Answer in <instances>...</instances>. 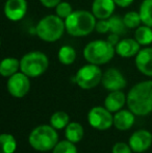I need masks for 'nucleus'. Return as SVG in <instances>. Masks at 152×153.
<instances>
[{
    "instance_id": "nucleus-1",
    "label": "nucleus",
    "mask_w": 152,
    "mask_h": 153,
    "mask_svg": "<svg viewBox=\"0 0 152 153\" xmlns=\"http://www.w3.org/2000/svg\"><path fill=\"white\" fill-rule=\"evenodd\" d=\"M128 108L136 116H147L152 111V80L136 83L127 94Z\"/></svg>"
},
{
    "instance_id": "nucleus-2",
    "label": "nucleus",
    "mask_w": 152,
    "mask_h": 153,
    "mask_svg": "<svg viewBox=\"0 0 152 153\" xmlns=\"http://www.w3.org/2000/svg\"><path fill=\"white\" fill-rule=\"evenodd\" d=\"M96 19L89 10H74L65 20L66 30L72 36H87L96 28Z\"/></svg>"
},
{
    "instance_id": "nucleus-3",
    "label": "nucleus",
    "mask_w": 152,
    "mask_h": 153,
    "mask_svg": "<svg viewBox=\"0 0 152 153\" xmlns=\"http://www.w3.org/2000/svg\"><path fill=\"white\" fill-rule=\"evenodd\" d=\"M66 30L65 20L57 15H48L42 18L36 26V33L44 42L53 43L63 36Z\"/></svg>"
},
{
    "instance_id": "nucleus-4",
    "label": "nucleus",
    "mask_w": 152,
    "mask_h": 153,
    "mask_svg": "<svg viewBox=\"0 0 152 153\" xmlns=\"http://www.w3.org/2000/svg\"><path fill=\"white\" fill-rule=\"evenodd\" d=\"M116 53V47L108 40H95L85 45L83 49V57L89 64L100 65L108 64L113 59Z\"/></svg>"
},
{
    "instance_id": "nucleus-5",
    "label": "nucleus",
    "mask_w": 152,
    "mask_h": 153,
    "mask_svg": "<svg viewBox=\"0 0 152 153\" xmlns=\"http://www.w3.org/2000/svg\"><path fill=\"white\" fill-rule=\"evenodd\" d=\"M29 145L37 151L46 152L53 150L59 143L56 129L51 125H40L36 127L28 137Z\"/></svg>"
},
{
    "instance_id": "nucleus-6",
    "label": "nucleus",
    "mask_w": 152,
    "mask_h": 153,
    "mask_svg": "<svg viewBox=\"0 0 152 153\" xmlns=\"http://www.w3.org/2000/svg\"><path fill=\"white\" fill-rule=\"evenodd\" d=\"M49 66L47 55L40 51H31L20 59V70L28 77H39L46 72Z\"/></svg>"
},
{
    "instance_id": "nucleus-7",
    "label": "nucleus",
    "mask_w": 152,
    "mask_h": 153,
    "mask_svg": "<svg viewBox=\"0 0 152 153\" xmlns=\"http://www.w3.org/2000/svg\"><path fill=\"white\" fill-rule=\"evenodd\" d=\"M102 73L99 66L87 64L82 66L75 75V82L80 89L91 90L97 87L102 80Z\"/></svg>"
},
{
    "instance_id": "nucleus-8",
    "label": "nucleus",
    "mask_w": 152,
    "mask_h": 153,
    "mask_svg": "<svg viewBox=\"0 0 152 153\" xmlns=\"http://www.w3.org/2000/svg\"><path fill=\"white\" fill-rule=\"evenodd\" d=\"M87 121L93 128L106 130L114 125V116L105 106H95L87 114Z\"/></svg>"
},
{
    "instance_id": "nucleus-9",
    "label": "nucleus",
    "mask_w": 152,
    "mask_h": 153,
    "mask_svg": "<svg viewBox=\"0 0 152 153\" xmlns=\"http://www.w3.org/2000/svg\"><path fill=\"white\" fill-rule=\"evenodd\" d=\"M30 89L29 77L23 72H17L16 74L8 77L7 80V91L13 97L22 98Z\"/></svg>"
},
{
    "instance_id": "nucleus-10",
    "label": "nucleus",
    "mask_w": 152,
    "mask_h": 153,
    "mask_svg": "<svg viewBox=\"0 0 152 153\" xmlns=\"http://www.w3.org/2000/svg\"><path fill=\"white\" fill-rule=\"evenodd\" d=\"M102 85L108 91H122L126 87V79L119 70L110 68L106 70L102 75Z\"/></svg>"
},
{
    "instance_id": "nucleus-11",
    "label": "nucleus",
    "mask_w": 152,
    "mask_h": 153,
    "mask_svg": "<svg viewBox=\"0 0 152 153\" xmlns=\"http://www.w3.org/2000/svg\"><path fill=\"white\" fill-rule=\"evenodd\" d=\"M27 13L26 0H6L4 4V15L8 20L17 22L24 18Z\"/></svg>"
},
{
    "instance_id": "nucleus-12",
    "label": "nucleus",
    "mask_w": 152,
    "mask_h": 153,
    "mask_svg": "<svg viewBox=\"0 0 152 153\" xmlns=\"http://www.w3.org/2000/svg\"><path fill=\"white\" fill-rule=\"evenodd\" d=\"M152 144V134L148 130L141 129L131 134L129 139V146L132 151L136 153L144 152L149 149Z\"/></svg>"
},
{
    "instance_id": "nucleus-13",
    "label": "nucleus",
    "mask_w": 152,
    "mask_h": 153,
    "mask_svg": "<svg viewBox=\"0 0 152 153\" xmlns=\"http://www.w3.org/2000/svg\"><path fill=\"white\" fill-rule=\"evenodd\" d=\"M115 0H94L92 4V13L98 20L108 19L113 16L116 7Z\"/></svg>"
},
{
    "instance_id": "nucleus-14",
    "label": "nucleus",
    "mask_w": 152,
    "mask_h": 153,
    "mask_svg": "<svg viewBox=\"0 0 152 153\" xmlns=\"http://www.w3.org/2000/svg\"><path fill=\"white\" fill-rule=\"evenodd\" d=\"M136 66L142 74L152 77V47L139 51L136 55Z\"/></svg>"
},
{
    "instance_id": "nucleus-15",
    "label": "nucleus",
    "mask_w": 152,
    "mask_h": 153,
    "mask_svg": "<svg viewBox=\"0 0 152 153\" xmlns=\"http://www.w3.org/2000/svg\"><path fill=\"white\" fill-rule=\"evenodd\" d=\"M141 50V45L138 43L136 39H124L120 40L118 45L116 46V53L119 56L129 59L136 56Z\"/></svg>"
},
{
    "instance_id": "nucleus-16",
    "label": "nucleus",
    "mask_w": 152,
    "mask_h": 153,
    "mask_svg": "<svg viewBox=\"0 0 152 153\" xmlns=\"http://www.w3.org/2000/svg\"><path fill=\"white\" fill-rule=\"evenodd\" d=\"M134 114L130 109H122L115 114L114 116V125L118 130H128L134 124Z\"/></svg>"
},
{
    "instance_id": "nucleus-17",
    "label": "nucleus",
    "mask_w": 152,
    "mask_h": 153,
    "mask_svg": "<svg viewBox=\"0 0 152 153\" xmlns=\"http://www.w3.org/2000/svg\"><path fill=\"white\" fill-rule=\"evenodd\" d=\"M127 102V96H125L122 91H113L106 96L104 100V106L110 113H117L121 111L122 107Z\"/></svg>"
},
{
    "instance_id": "nucleus-18",
    "label": "nucleus",
    "mask_w": 152,
    "mask_h": 153,
    "mask_svg": "<svg viewBox=\"0 0 152 153\" xmlns=\"http://www.w3.org/2000/svg\"><path fill=\"white\" fill-rule=\"evenodd\" d=\"M20 69V61L15 57H5L0 64V74L3 77H10Z\"/></svg>"
},
{
    "instance_id": "nucleus-19",
    "label": "nucleus",
    "mask_w": 152,
    "mask_h": 153,
    "mask_svg": "<svg viewBox=\"0 0 152 153\" xmlns=\"http://www.w3.org/2000/svg\"><path fill=\"white\" fill-rule=\"evenodd\" d=\"M65 135L72 143H78L83 137V127L78 122H70L65 128Z\"/></svg>"
},
{
    "instance_id": "nucleus-20",
    "label": "nucleus",
    "mask_w": 152,
    "mask_h": 153,
    "mask_svg": "<svg viewBox=\"0 0 152 153\" xmlns=\"http://www.w3.org/2000/svg\"><path fill=\"white\" fill-rule=\"evenodd\" d=\"M134 39L141 46H148L152 43V27L144 25L139 26L134 32Z\"/></svg>"
},
{
    "instance_id": "nucleus-21",
    "label": "nucleus",
    "mask_w": 152,
    "mask_h": 153,
    "mask_svg": "<svg viewBox=\"0 0 152 153\" xmlns=\"http://www.w3.org/2000/svg\"><path fill=\"white\" fill-rule=\"evenodd\" d=\"M57 57H59V61L62 64L68 66V65H71L75 62L76 51L73 47L69 46V45H65V46H62L59 48Z\"/></svg>"
},
{
    "instance_id": "nucleus-22",
    "label": "nucleus",
    "mask_w": 152,
    "mask_h": 153,
    "mask_svg": "<svg viewBox=\"0 0 152 153\" xmlns=\"http://www.w3.org/2000/svg\"><path fill=\"white\" fill-rule=\"evenodd\" d=\"M139 13L143 24L152 27V0H144L141 3Z\"/></svg>"
},
{
    "instance_id": "nucleus-23",
    "label": "nucleus",
    "mask_w": 152,
    "mask_h": 153,
    "mask_svg": "<svg viewBox=\"0 0 152 153\" xmlns=\"http://www.w3.org/2000/svg\"><path fill=\"white\" fill-rule=\"evenodd\" d=\"M69 123V116L65 111H56L50 118V125L56 130L66 128Z\"/></svg>"
},
{
    "instance_id": "nucleus-24",
    "label": "nucleus",
    "mask_w": 152,
    "mask_h": 153,
    "mask_svg": "<svg viewBox=\"0 0 152 153\" xmlns=\"http://www.w3.org/2000/svg\"><path fill=\"white\" fill-rule=\"evenodd\" d=\"M110 23V31L113 33H117L119 36H123L127 32V26L124 23V20L119 16H112L108 18Z\"/></svg>"
},
{
    "instance_id": "nucleus-25",
    "label": "nucleus",
    "mask_w": 152,
    "mask_h": 153,
    "mask_svg": "<svg viewBox=\"0 0 152 153\" xmlns=\"http://www.w3.org/2000/svg\"><path fill=\"white\" fill-rule=\"evenodd\" d=\"M2 150L1 153H14L17 149V141L12 134L3 133L0 135Z\"/></svg>"
},
{
    "instance_id": "nucleus-26",
    "label": "nucleus",
    "mask_w": 152,
    "mask_h": 153,
    "mask_svg": "<svg viewBox=\"0 0 152 153\" xmlns=\"http://www.w3.org/2000/svg\"><path fill=\"white\" fill-rule=\"evenodd\" d=\"M123 20L128 29H136L142 23L140 13L136 12H128L123 17Z\"/></svg>"
},
{
    "instance_id": "nucleus-27",
    "label": "nucleus",
    "mask_w": 152,
    "mask_h": 153,
    "mask_svg": "<svg viewBox=\"0 0 152 153\" xmlns=\"http://www.w3.org/2000/svg\"><path fill=\"white\" fill-rule=\"evenodd\" d=\"M52 153H77V149L74 143L70 142L69 140L61 141L53 148Z\"/></svg>"
},
{
    "instance_id": "nucleus-28",
    "label": "nucleus",
    "mask_w": 152,
    "mask_h": 153,
    "mask_svg": "<svg viewBox=\"0 0 152 153\" xmlns=\"http://www.w3.org/2000/svg\"><path fill=\"white\" fill-rule=\"evenodd\" d=\"M73 8L72 5L69 2L66 1H61L56 6H55V15H57L59 17H61L62 19L66 20L70 15L73 13Z\"/></svg>"
},
{
    "instance_id": "nucleus-29",
    "label": "nucleus",
    "mask_w": 152,
    "mask_h": 153,
    "mask_svg": "<svg viewBox=\"0 0 152 153\" xmlns=\"http://www.w3.org/2000/svg\"><path fill=\"white\" fill-rule=\"evenodd\" d=\"M112 151H113V153H131L132 149L129 145H127V144L119 142V143L115 144Z\"/></svg>"
},
{
    "instance_id": "nucleus-30",
    "label": "nucleus",
    "mask_w": 152,
    "mask_h": 153,
    "mask_svg": "<svg viewBox=\"0 0 152 153\" xmlns=\"http://www.w3.org/2000/svg\"><path fill=\"white\" fill-rule=\"evenodd\" d=\"M96 30L99 33H106L110 31V23H108V19H104V20H99L96 23Z\"/></svg>"
},
{
    "instance_id": "nucleus-31",
    "label": "nucleus",
    "mask_w": 152,
    "mask_h": 153,
    "mask_svg": "<svg viewBox=\"0 0 152 153\" xmlns=\"http://www.w3.org/2000/svg\"><path fill=\"white\" fill-rule=\"evenodd\" d=\"M62 0H40V2L45 6V7H48V8H52L57 5V4L61 2Z\"/></svg>"
},
{
    "instance_id": "nucleus-32",
    "label": "nucleus",
    "mask_w": 152,
    "mask_h": 153,
    "mask_svg": "<svg viewBox=\"0 0 152 153\" xmlns=\"http://www.w3.org/2000/svg\"><path fill=\"white\" fill-rule=\"evenodd\" d=\"M108 41L113 45V46L116 47L118 45V43L120 42V36L117 33H113V32H110V34L108 36Z\"/></svg>"
},
{
    "instance_id": "nucleus-33",
    "label": "nucleus",
    "mask_w": 152,
    "mask_h": 153,
    "mask_svg": "<svg viewBox=\"0 0 152 153\" xmlns=\"http://www.w3.org/2000/svg\"><path fill=\"white\" fill-rule=\"evenodd\" d=\"M134 0H115L116 4L120 7H128Z\"/></svg>"
}]
</instances>
